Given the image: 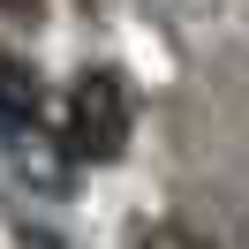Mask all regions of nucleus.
Returning a JSON list of instances; mask_svg holds the SVG:
<instances>
[{"label":"nucleus","mask_w":249,"mask_h":249,"mask_svg":"<svg viewBox=\"0 0 249 249\" xmlns=\"http://www.w3.org/2000/svg\"><path fill=\"white\" fill-rule=\"evenodd\" d=\"M68 151L76 159H121L128 151V91L113 68H83L68 91Z\"/></svg>","instance_id":"nucleus-1"},{"label":"nucleus","mask_w":249,"mask_h":249,"mask_svg":"<svg viewBox=\"0 0 249 249\" xmlns=\"http://www.w3.org/2000/svg\"><path fill=\"white\" fill-rule=\"evenodd\" d=\"M31 113H38V76H31V61H8L0 68V121L31 128Z\"/></svg>","instance_id":"nucleus-3"},{"label":"nucleus","mask_w":249,"mask_h":249,"mask_svg":"<svg viewBox=\"0 0 249 249\" xmlns=\"http://www.w3.org/2000/svg\"><path fill=\"white\" fill-rule=\"evenodd\" d=\"M143 249H166V242H143Z\"/></svg>","instance_id":"nucleus-4"},{"label":"nucleus","mask_w":249,"mask_h":249,"mask_svg":"<svg viewBox=\"0 0 249 249\" xmlns=\"http://www.w3.org/2000/svg\"><path fill=\"white\" fill-rule=\"evenodd\" d=\"M68 159H76L68 143L38 136V128H8V166H16L38 196H61V189H68Z\"/></svg>","instance_id":"nucleus-2"}]
</instances>
